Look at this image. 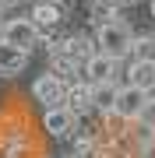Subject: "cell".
I'll list each match as a JSON object with an SVG mask.
<instances>
[{"label": "cell", "instance_id": "obj_1", "mask_svg": "<svg viewBox=\"0 0 155 158\" xmlns=\"http://www.w3.org/2000/svg\"><path fill=\"white\" fill-rule=\"evenodd\" d=\"M95 46H99V53H106V56L123 60V56H131V49H134V32L127 28L123 21L102 25V28H95Z\"/></svg>", "mask_w": 155, "mask_h": 158}, {"label": "cell", "instance_id": "obj_2", "mask_svg": "<svg viewBox=\"0 0 155 158\" xmlns=\"http://www.w3.org/2000/svg\"><path fill=\"white\" fill-rule=\"evenodd\" d=\"M32 98L39 102L42 109H57L63 106V98H67V81H60L57 74H39V77L32 81Z\"/></svg>", "mask_w": 155, "mask_h": 158}, {"label": "cell", "instance_id": "obj_3", "mask_svg": "<svg viewBox=\"0 0 155 158\" xmlns=\"http://www.w3.org/2000/svg\"><path fill=\"white\" fill-rule=\"evenodd\" d=\"M144 102H148V91H141V88H134V85H120L113 113L120 116L123 123H134V119H141V113H144Z\"/></svg>", "mask_w": 155, "mask_h": 158}, {"label": "cell", "instance_id": "obj_4", "mask_svg": "<svg viewBox=\"0 0 155 158\" xmlns=\"http://www.w3.org/2000/svg\"><path fill=\"white\" fill-rule=\"evenodd\" d=\"M39 39H42V32L32 25V18H7L4 21V42L32 49V46H39Z\"/></svg>", "mask_w": 155, "mask_h": 158}, {"label": "cell", "instance_id": "obj_5", "mask_svg": "<svg viewBox=\"0 0 155 158\" xmlns=\"http://www.w3.org/2000/svg\"><path fill=\"white\" fill-rule=\"evenodd\" d=\"M28 18H32L35 28L46 35V32H53V28H60V21H63V7L53 4V0H35L32 11H28Z\"/></svg>", "mask_w": 155, "mask_h": 158}, {"label": "cell", "instance_id": "obj_6", "mask_svg": "<svg viewBox=\"0 0 155 158\" xmlns=\"http://www.w3.org/2000/svg\"><path fill=\"white\" fill-rule=\"evenodd\" d=\"M78 127V116L71 113L67 106H57V109H46V116H42V130H46L50 137H71Z\"/></svg>", "mask_w": 155, "mask_h": 158}, {"label": "cell", "instance_id": "obj_7", "mask_svg": "<svg viewBox=\"0 0 155 158\" xmlns=\"http://www.w3.org/2000/svg\"><path fill=\"white\" fill-rule=\"evenodd\" d=\"M116 63L113 56H106V53H95L92 60L81 67V74L88 77V85H102V81H116Z\"/></svg>", "mask_w": 155, "mask_h": 158}, {"label": "cell", "instance_id": "obj_8", "mask_svg": "<svg viewBox=\"0 0 155 158\" xmlns=\"http://www.w3.org/2000/svg\"><path fill=\"white\" fill-rule=\"evenodd\" d=\"M25 63H28V49H21V46H11V42H0V74L4 77H14V74L25 70Z\"/></svg>", "mask_w": 155, "mask_h": 158}, {"label": "cell", "instance_id": "obj_9", "mask_svg": "<svg viewBox=\"0 0 155 158\" xmlns=\"http://www.w3.org/2000/svg\"><path fill=\"white\" fill-rule=\"evenodd\" d=\"M63 106H67L74 116L92 113V85H81V81L67 85V98H63Z\"/></svg>", "mask_w": 155, "mask_h": 158}, {"label": "cell", "instance_id": "obj_10", "mask_svg": "<svg viewBox=\"0 0 155 158\" xmlns=\"http://www.w3.org/2000/svg\"><path fill=\"white\" fill-rule=\"evenodd\" d=\"M116 91H120V85L116 81H102V85H92V109L95 113L109 116L116 106Z\"/></svg>", "mask_w": 155, "mask_h": 158}, {"label": "cell", "instance_id": "obj_11", "mask_svg": "<svg viewBox=\"0 0 155 158\" xmlns=\"http://www.w3.org/2000/svg\"><path fill=\"white\" fill-rule=\"evenodd\" d=\"M127 85L141 88V91H155V63H141V60H131V70H127Z\"/></svg>", "mask_w": 155, "mask_h": 158}, {"label": "cell", "instance_id": "obj_12", "mask_svg": "<svg viewBox=\"0 0 155 158\" xmlns=\"http://www.w3.org/2000/svg\"><path fill=\"white\" fill-rule=\"evenodd\" d=\"M88 14H92L95 28H102V25L120 21V4H116V0H95V4H88Z\"/></svg>", "mask_w": 155, "mask_h": 158}, {"label": "cell", "instance_id": "obj_13", "mask_svg": "<svg viewBox=\"0 0 155 158\" xmlns=\"http://www.w3.org/2000/svg\"><path fill=\"white\" fill-rule=\"evenodd\" d=\"M50 56H53V67H50V70L57 74L60 81L74 85V81H78V74H81V63H74V60L67 56V53H50Z\"/></svg>", "mask_w": 155, "mask_h": 158}, {"label": "cell", "instance_id": "obj_14", "mask_svg": "<svg viewBox=\"0 0 155 158\" xmlns=\"http://www.w3.org/2000/svg\"><path fill=\"white\" fill-rule=\"evenodd\" d=\"M127 134H131V141L138 144V151H148L155 144V127L144 123V119H134V123H127Z\"/></svg>", "mask_w": 155, "mask_h": 158}, {"label": "cell", "instance_id": "obj_15", "mask_svg": "<svg viewBox=\"0 0 155 158\" xmlns=\"http://www.w3.org/2000/svg\"><path fill=\"white\" fill-rule=\"evenodd\" d=\"M131 60H141V63H155V35H138V39H134Z\"/></svg>", "mask_w": 155, "mask_h": 158}, {"label": "cell", "instance_id": "obj_16", "mask_svg": "<svg viewBox=\"0 0 155 158\" xmlns=\"http://www.w3.org/2000/svg\"><path fill=\"white\" fill-rule=\"evenodd\" d=\"M141 119L155 127V95H148V102H144V113H141Z\"/></svg>", "mask_w": 155, "mask_h": 158}, {"label": "cell", "instance_id": "obj_17", "mask_svg": "<svg viewBox=\"0 0 155 158\" xmlns=\"http://www.w3.org/2000/svg\"><path fill=\"white\" fill-rule=\"evenodd\" d=\"M18 0H0V11H7V7H14Z\"/></svg>", "mask_w": 155, "mask_h": 158}, {"label": "cell", "instance_id": "obj_18", "mask_svg": "<svg viewBox=\"0 0 155 158\" xmlns=\"http://www.w3.org/2000/svg\"><path fill=\"white\" fill-rule=\"evenodd\" d=\"M116 4H120V7H127V4H138V0H116Z\"/></svg>", "mask_w": 155, "mask_h": 158}, {"label": "cell", "instance_id": "obj_19", "mask_svg": "<svg viewBox=\"0 0 155 158\" xmlns=\"http://www.w3.org/2000/svg\"><path fill=\"white\" fill-rule=\"evenodd\" d=\"M148 7H152V18H155V0H148Z\"/></svg>", "mask_w": 155, "mask_h": 158}, {"label": "cell", "instance_id": "obj_20", "mask_svg": "<svg viewBox=\"0 0 155 158\" xmlns=\"http://www.w3.org/2000/svg\"><path fill=\"white\" fill-rule=\"evenodd\" d=\"M0 42H4V21H0Z\"/></svg>", "mask_w": 155, "mask_h": 158}, {"label": "cell", "instance_id": "obj_21", "mask_svg": "<svg viewBox=\"0 0 155 158\" xmlns=\"http://www.w3.org/2000/svg\"><path fill=\"white\" fill-rule=\"evenodd\" d=\"M53 4H63V0H53Z\"/></svg>", "mask_w": 155, "mask_h": 158}, {"label": "cell", "instance_id": "obj_22", "mask_svg": "<svg viewBox=\"0 0 155 158\" xmlns=\"http://www.w3.org/2000/svg\"><path fill=\"white\" fill-rule=\"evenodd\" d=\"M88 4H95V0H88Z\"/></svg>", "mask_w": 155, "mask_h": 158}, {"label": "cell", "instance_id": "obj_23", "mask_svg": "<svg viewBox=\"0 0 155 158\" xmlns=\"http://www.w3.org/2000/svg\"><path fill=\"white\" fill-rule=\"evenodd\" d=\"M71 158H74V155H71Z\"/></svg>", "mask_w": 155, "mask_h": 158}]
</instances>
